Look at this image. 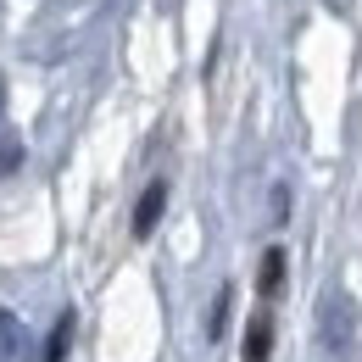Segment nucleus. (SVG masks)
Instances as JSON below:
<instances>
[{
    "label": "nucleus",
    "instance_id": "f257e3e1",
    "mask_svg": "<svg viewBox=\"0 0 362 362\" xmlns=\"http://www.w3.org/2000/svg\"><path fill=\"white\" fill-rule=\"evenodd\" d=\"M162 206H168V184H145V195H139L134 206V240H151V228H156V218H162Z\"/></svg>",
    "mask_w": 362,
    "mask_h": 362
},
{
    "label": "nucleus",
    "instance_id": "f03ea898",
    "mask_svg": "<svg viewBox=\"0 0 362 362\" xmlns=\"http://www.w3.org/2000/svg\"><path fill=\"white\" fill-rule=\"evenodd\" d=\"M268 351H273V323L262 313V317H251V329H245V362H268Z\"/></svg>",
    "mask_w": 362,
    "mask_h": 362
},
{
    "label": "nucleus",
    "instance_id": "7ed1b4c3",
    "mask_svg": "<svg viewBox=\"0 0 362 362\" xmlns=\"http://www.w3.org/2000/svg\"><path fill=\"white\" fill-rule=\"evenodd\" d=\"M279 284H284V251H279V245H268L262 273H257V290H262V296H279Z\"/></svg>",
    "mask_w": 362,
    "mask_h": 362
},
{
    "label": "nucleus",
    "instance_id": "20e7f679",
    "mask_svg": "<svg viewBox=\"0 0 362 362\" xmlns=\"http://www.w3.org/2000/svg\"><path fill=\"white\" fill-rule=\"evenodd\" d=\"M67 340H73V313H62L50 323V340H45V362H62L67 357Z\"/></svg>",
    "mask_w": 362,
    "mask_h": 362
},
{
    "label": "nucleus",
    "instance_id": "39448f33",
    "mask_svg": "<svg viewBox=\"0 0 362 362\" xmlns=\"http://www.w3.org/2000/svg\"><path fill=\"white\" fill-rule=\"evenodd\" d=\"M228 307H234V290H218V301H212V323H206V334H212V340L223 334V323H228Z\"/></svg>",
    "mask_w": 362,
    "mask_h": 362
},
{
    "label": "nucleus",
    "instance_id": "423d86ee",
    "mask_svg": "<svg viewBox=\"0 0 362 362\" xmlns=\"http://www.w3.org/2000/svg\"><path fill=\"white\" fill-rule=\"evenodd\" d=\"M11 351H17V317L0 313V357H11Z\"/></svg>",
    "mask_w": 362,
    "mask_h": 362
},
{
    "label": "nucleus",
    "instance_id": "0eeeda50",
    "mask_svg": "<svg viewBox=\"0 0 362 362\" xmlns=\"http://www.w3.org/2000/svg\"><path fill=\"white\" fill-rule=\"evenodd\" d=\"M17 162H23V145L17 139H0V173H11Z\"/></svg>",
    "mask_w": 362,
    "mask_h": 362
},
{
    "label": "nucleus",
    "instance_id": "6e6552de",
    "mask_svg": "<svg viewBox=\"0 0 362 362\" xmlns=\"http://www.w3.org/2000/svg\"><path fill=\"white\" fill-rule=\"evenodd\" d=\"M0 112H6V78H0Z\"/></svg>",
    "mask_w": 362,
    "mask_h": 362
}]
</instances>
